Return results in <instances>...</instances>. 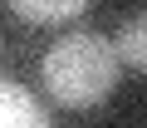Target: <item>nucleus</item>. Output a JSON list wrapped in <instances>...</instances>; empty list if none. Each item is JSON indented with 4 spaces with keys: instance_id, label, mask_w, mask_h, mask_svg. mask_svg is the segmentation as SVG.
Masks as SVG:
<instances>
[{
    "instance_id": "obj_1",
    "label": "nucleus",
    "mask_w": 147,
    "mask_h": 128,
    "mask_svg": "<svg viewBox=\"0 0 147 128\" xmlns=\"http://www.w3.org/2000/svg\"><path fill=\"white\" fill-rule=\"evenodd\" d=\"M44 89L69 103V108H93L113 94L118 84V49L103 39V35H88V30H74L64 39L49 44L44 54Z\"/></svg>"
},
{
    "instance_id": "obj_2",
    "label": "nucleus",
    "mask_w": 147,
    "mask_h": 128,
    "mask_svg": "<svg viewBox=\"0 0 147 128\" xmlns=\"http://www.w3.org/2000/svg\"><path fill=\"white\" fill-rule=\"evenodd\" d=\"M0 128H54V123L25 84L0 79Z\"/></svg>"
},
{
    "instance_id": "obj_3",
    "label": "nucleus",
    "mask_w": 147,
    "mask_h": 128,
    "mask_svg": "<svg viewBox=\"0 0 147 128\" xmlns=\"http://www.w3.org/2000/svg\"><path fill=\"white\" fill-rule=\"evenodd\" d=\"M15 15L34 20V25H64V20H79L93 0H10Z\"/></svg>"
},
{
    "instance_id": "obj_4",
    "label": "nucleus",
    "mask_w": 147,
    "mask_h": 128,
    "mask_svg": "<svg viewBox=\"0 0 147 128\" xmlns=\"http://www.w3.org/2000/svg\"><path fill=\"white\" fill-rule=\"evenodd\" d=\"M118 59L127 64V69H137V74H147V10H137V15H127L123 20V30H118Z\"/></svg>"
}]
</instances>
